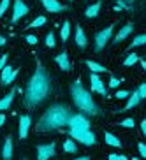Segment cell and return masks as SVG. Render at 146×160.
I'll list each match as a JSON object with an SVG mask.
<instances>
[{
	"instance_id": "cell-1",
	"label": "cell",
	"mask_w": 146,
	"mask_h": 160,
	"mask_svg": "<svg viewBox=\"0 0 146 160\" xmlns=\"http://www.w3.org/2000/svg\"><path fill=\"white\" fill-rule=\"evenodd\" d=\"M49 92V76L48 71L41 65V62H37V71L32 76V79L28 81V88H27V95H25V106L33 108L39 102H43L48 97Z\"/></svg>"
},
{
	"instance_id": "cell-2",
	"label": "cell",
	"mask_w": 146,
	"mask_h": 160,
	"mask_svg": "<svg viewBox=\"0 0 146 160\" xmlns=\"http://www.w3.org/2000/svg\"><path fill=\"white\" fill-rule=\"evenodd\" d=\"M72 114L69 113V109L65 106H51V108L46 111L41 122L37 125L39 132H48V130H55V128H60L63 125L69 123V118Z\"/></svg>"
},
{
	"instance_id": "cell-3",
	"label": "cell",
	"mask_w": 146,
	"mask_h": 160,
	"mask_svg": "<svg viewBox=\"0 0 146 160\" xmlns=\"http://www.w3.org/2000/svg\"><path fill=\"white\" fill-rule=\"evenodd\" d=\"M71 92H72V99H74L76 106H78L81 111H85L86 114H99L100 113V109L95 106V102L92 100L90 93L83 88V86H81L79 79L71 86Z\"/></svg>"
},
{
	"instance_id": "cell-4",
	"label": "cell",
	"mask_w": 146,
	"mask_h": 160,
	"mask_svg": "<svg viewBox=\"0 0 146 160\" xmlns=\"http://www.w3.org/2000/svg\"><path fill=\"white\" fill-rule=\"evenodd\" d=\"M69 134H71V137H74L76 141L83 142V144H86V146L95 144V136L90 130H74V128H71Z\"/></svg>"
},
{
	"instance_id": "cell-5",
	"label": "cell",
	"mask_w": 146,
	"mask_h": 160,
	"mask_svg": "<svg viewBox=\"0 0 146 160\" xmlns=\"http://www.w3.org/2000/svg\"><path fill=\"white\" fill-rule=\"evenodd\" d=\"M113 28H114V25H111V27H108L106 30H100V32L95 35V51H100V49L108 44V41L111 39V35H113Z\"/></svg>"
},
{
	"instance_id": "cell-6",
	"label": "cell",
	"mask_w": 146,
	"mask_h": 160,
	"mask_svg": "<svg viewBox=\"0 0 146 160\" xmlns=\"http://www.w3.org/2000/svg\"><path fill=\"white\" fill-rule=\"evenodd\" d=\"M69 125L74 130H90V122L85 116H81V114H72L69 118Z\"/></svg>"
},
{
	"instance_id": "cell-7",
	"label": "cell",
	"mask_w": 146,
	"mask_h": 160,
	"mask_svg": "<svg viewBox=\"0 0 146 160\" xmlns=\"http://www.w3.org/2000/svg\"><path fill=\"white\" fill-rule=\"evenodd\" d=\"M55 150H57V146L53 144V142L37 146V160H48V158H51V157L55 155Z\"/></svg>"
},
{
	"instance_id": "cell-8",
	"label": "cell",
	"mask_w": 146,
	"mask_h": 160,
	"mask_svg": "<svg viewBox=\"0 0 146 160\" xmlns=\"http://www.w3.org/2000/svg\"><path fill=\"white\" fill-rule=\"evenodd\" d=\"M30 9H28V5L25 4V2H21V0H14V11H13V23H16L19 18H23L25 14H28Z\"/></svg>"
},
{
	"instance_id": "cell-9",
	"label": "cell",
	"mask_w": 146,
	"mask_h": 160,
	"mask_svg": "<svg viewBox=\"0 0 146 160\" xmlns=\"http://www.w3.org/2000/svg\"><path fill=\"white\" fill-rule=\"evenodd\" d=\"M16 76H18V71H16V69H13V67H4V69H2V79H0L2 86L9 85L11 81H14Z\"/></svg>"
},
{
	"instance_id": "cell-10",
	"label": "cell",
	"mask_w": 146,
	"mask_h": 160,
	"mask_svg": "<svg viewBox=\"0 0 146 160\" xmlns=\"http://www.w3.org/2000/svg\"><path fill=\"white\" fill-rule=\"evenodd\" d=\"M30 120L28 114H23V116L19 118V139H25V137L28 136V128H30Z\"/></svg>"
},
{
	"instance_id": "cell-11",
	"label": "cell",
	"mask_w": 146,
	"mask_h": 160,
	"mask_svg": "<svg viewBox=\"0 0 146 160\" xmlns=\"http://www.w3.org/2000/svg\"><path fill=\"white\" fill-rule=\"evenodd\" d=\"M41 2L46 7V11H49V12H62V11H65V5L60 4L58 0H41Z\"/></svg>"
},
{
	"instance_id": "cell-12",
	"label": "cell",
	"mask_w": 146,
	"mask_h": 160,
	"mask_svg": "<svg viewBox=\"0 0 146 160\" xmlns=\"http://www.w3.org/2000/svg\"><path fill=\"white\" fill-rule=\"evenodd\" d=\"M90 83H92V88H93L95 92H99L100 95H108V92H106V88H104V85H102V81H100V78L97 74L92 72V76H90Z\"/></svg>"
},
{
	"instance_id": "cell-13",
	"label": "cell",
	"mask_w": 146,
	"mask_h": 160,
	"mask_svg": "<svg viewBox=\"0 0 146 160\" xmlns=\"http://www.w3.org/2000/svg\"><path fill=\"white\" fill-rule=\"evenodd\" d=\"M141 95H139V92H134V93H130L128 95V100H127V106H125V108H122V109H116V111H128V109H132L134 108V106H137V104L141 102Z\"/></svg>"
},
{
	"instance_id": "cell-14",
	"label": "cell",
	"mask_w": 146,
	"mask_h": 160,
	"mask_svg": "<svg viewBox=\"0 0 146 160\" xmlns=\"http://www.w3.org/2000/svg\"><path fill=\"white\" fill-rule=\"evenodd\" d=\"M132 30H134V25H132V23H127L122 30H120V32H118L116 39H114V44H120L125 37H128V35L132 33Z\"/></svg>"
},
{
	"instance_id": "cell-15",
	"label": "cell",
	"mask_w": 146,
	"mask_h": 160,
	"mask_svg": "<svg viewBox=\"0 0 146 160\" xmlns=\"http://www.w3.org/2000/svg\"><path fill=\"white\" fill-rule=\"evenodd\" d=\"M11 157H13V141H11V137H7L4 142V148H2V158L11 160Z\"/></svg>"
},
{
	"instance_id": "cell-16",
	"label": "cell",
	"mask_w": 146,
	"mask_h": 160,
	"mask_svg": "<svg viewBox=\"0 0 146 160\" xmlns=\"http://www.w3.org/2000/svg\"><path fill=\"white\" fill-rule=\"evenodd\" d=\"M55 62H57L58 65L63 69V71H71V63H69V58H67V53H60L57 58H55Z\"/></svg>"
},
{
	"instance_id": "cell-17",
	"label": "cell",
	"mask_w": 146,
	"mask_h": 160,
	"mask_svg": "<svg viewBox=\"0 0 146 160\" xmlns=\"http://www.w3.org/2000/svg\"><path fill=\"white\" fill-rule=\"evenodd\" d=\"M76 44H78L79 48H85L86 44H88L86 35H85V32H83V28H81V27H76Z\"/></svg>"
},
{
	"instance_id": "cell-18",
	"label": "cell",
	"mask_w": 146,
	"mask_h": 160,
	"mask_svg": "<svg viewBox=\"0 0 146 160\" xmlns=\"http://www.w3.org/2000/svg\"><path fill=\"white\" fill-rule=\"evenodd\" d=\"M86 65H88V69H90L92 72H93V74H102V72H106V71H108L106 67H102L100 63H97V62H92V60H88V62H86Z\"/></svg>"
},
{
	"instance_id": "cell-19",
	"label": "cell",
	"mask_w": 146,
	"mask_h": 160,
	"mask_svg": "<svg viewBox=\"0 0 146 160\" xmlns=\"http://www.w3.org/2000/svg\"><path fill=\"white\" fill-rule=\"evenodd\" d=\"M104 137H106V142H108V144H111V146H114V148H120V146H122V141H120L114 134H111V132H106V134H104Z\"/></svg>"
},
{
	"instance_id": "cell-20",
	"label": "cell",
	"mask_w": 146,
	"mask_h": 160,
	"mask_svg": "<svg viewBox=\"0 0 146 160\" xmlns=\"http://www.w3.org/2000/svg\"><path fill=\"white\" fill-rule=\"evenodd\" d=\"M99 11H100V2H97V4L90 5L88 9L85 11V14L88 16V18H95V16L99 14Z\"/></svg>"
},
{
	"instance_id": "cell-21",
	"label": "cell",
	"mask_w": 146,
	"mask_h": 160,
	"mask_svg": "<svg viewBox=\"0 0 146 160\" xmlns=\"http://www.w3.org/2000/svg\"><path fill=\"white\" fill-rule=\"evenodd\" d=\"M13 97H14V90H13L11 93H7L4 99L0 100V111H2V109H7V108H9V106H11V100H13Z\"/></svg>"
},
{
	"instance_id": "cell-22",
	"label": "cell",
	"mask_w": 146,
	"mask_h": 160,
	"mask_svg": "<svg viewBox=\"0 0 146 160\" xmlns=\"http://www.w3.org/2000/svg\"><path fill=\"white\" fill-rule=\"evenodd\" d=\"M63 150H65V153H76V151H78V146H76L74 141L67 139V141L63 142Z\"/></svg>"
},
{
	"instance_id": "cell-23",
	"label": "cell",
	"mask_w": 146,
	"mask_h": 160,
	"mask_svg": "<svg viewBox=\"0 0 146 160\" xmlns=\"http://www.w3.org/2000/svg\"><path fill=\"white\" fill-rule=\"evenodd\" d=\"M46 16H39V18H35L30 25H27V27H30V28H37V27H43V25H46Z\"/></svg>"
},
{
	"instance_id": "cell-24",
	"label": "cell",
	"mask_w": 146,
	"mask_h": 160,
	"mask_svg": "<svg viewBox=\"0 0 146 160\" xmlns=\"http://www.w3.org/2000/svg\"><path fill=\"white\" fill-rule=\"evenodd\" d=\"M146 44V33H141V35H137L134 41H132L130 48H137V46H144Z\"/></svg>"
},
{
	"instance_id": "cell-25",
	"label": "cell",
	"mask_w": 146,
	"mask_h": 160,
	"mask_svg": "<svg viewBox=\"0 0 146 160\" xmlns=\"http://www.w3.org/2000/svg\"><path fill=\"white\" fill-rule=\"evenodd\" d=\"M69 33H71V23L65 21V23L62 25V39L67 41V39H69Z\"/></svg>"
},
{
	"instance_id": "cell-26",
	"label": "cell",
	"mask_w": 146,
	"mask_h": 160,
	"mask_svg": "<svg viewBox=\"0 0 146 160\" xmlns=\"http://www.w3.org/2000/svg\"><path fill=\"white\" fill-rule=\"evenodd\" d=\"M137 60H139V58H137V55H136V53H130V55H128V57L125 58V62H123V65H125V67H130V65H134V63H136Z\"/></svg>"
},
{
	"instance_id": "cell-27",
	"label": "cell",
	"mask_w": 146,
	"mask_h": 160,
	"mask_svg": "<svg viewBox=\"0 0 146 160\" xmlns=\"http://www.w3.org/2000/svg\"><path fill=\"white\" fill-rule=\"evenodd\" d=\"M118 5H120L122 9L130 11V9H132V0H118Z\"/></svg>"
},
{
	"instance_id": "cell-28",
	"label": "cell",
	"mask_w": 146,
	"mask_h": 160,
	"mask_svg": "<svg viewBox=\"0 0 146 160\" xmlns=\"http://www.w3.org/2000/svg\"><path fill=\"white\" fill-rule=\"evenodd\" d=\"M120 125H122V127H127V128H132L136 123H134V120H132V118H125V120H123Z\"/></svg>"
},
{
	"instance_id": "cell-29",
	"label": "cell",
	"mask_w": 146,
	"mask_h": 160,
	"mask_svg": "<svg viewBox=\"0 0 146 160\" xmlns=\"http://www.w3.org/2000/svg\"><path fill=\"white\" fill-rule=\"evenodd\" d=\"M7 7H9V0H2V4H0V18L5 14Z\"/></svg>"
},
{
	"instance_id": "cell-30",
	"label": "cell",
	"mask_w": 146,
	"mask_h": 160,
	"mask_svg": "<svg viewBox=\"0 0 146 160\" xmlns=\"http://www.w3.org/2000/svg\"><path fill=\"white\" fill-rule=\"evenodd\" d=\"M120 83H122V79H116V78H113V76H111V79H109V86H111V88H118V86H120Z\"/></svg>"
},
{
	"instance_id": "cell-31",
	"label": "cell",
	"mask_w": 146,
	"mask_h": 160,
	"mask_svg": "<svg viewBox=\"0 0 146 160\" xmlns=\"http://www.w3.org/2000/svg\"><path fill=\"white\" fill-rule=\"evenodd\" d=\"M46 44L49 48L55 46V35H53V33H48V35H46Z\"/></svg>"
},
{
	"instance_id": "cell-32",
	"label": "cell",
	"mask_w": 146,
	"mask_h": 160,
	"mask_svg": "<svg viewBox=\"0 0 146 160\" xmlns=\"http://www.w3.org/2000/svg\"><path fill=\"white\" fill-rule=\"evenodd\" d=\"M128 95H130V93H128L127 90H118V92H116V99H127Z\"/></svg>"
},
{
	"instance_id": "cell-33",
	"label": "cell",
	"mask_w": 146,
	"mask_h": 160,
	"mask_svg": "<svg viewBox=\"0 0 146 160\" xmlns=\"http://www.w3.org/2000/svg\"><path fill=\"white\" fill-rule=\"evenodd\" d=\"M25 41H27L28 44H37V37H35V35H32V33L25 35Z\"/></svg>"
},
{
	"instance_id": "cell-34",
	"label": "cell",
	"mask_w": 146,
	"mask_h": 160,
	"mask_svg": "<svg viewBox=\"0 0 146 160\" xmlns=\"http://www.w3.org/2000/svg\"><path fill=\"white\" fill-rule=\"evenodd\" d=\"M137 148H139L141 157H143V158H146V144H144V142H139V146H137Z\"/></svg>"
},
{
	"instance_id": "cell-35",
	"label": "cell",
	"mask_w": 146,
	"mask_h": 160,
	"mask_svg": "<svg viewBox=\"0 0 146 160\" xmlns=\"http://www.w3.org/2000/svg\"><path fill=\"white\" fill-rule=\"evenodd\" d=\"M137 92H139V95H141V99H146V85H141L139 88H137Z\"/></svg>"
},
{
	"instance_id": "cell-36",
	"label": "cell",
	"mask_w": 146,
	"mask_h": 160,
	"mask_svg": "<svg viewBox=\"0 0 146 160\" xmlns=\"http://www.w3.org/2000/svg\"><path fill=\"white\" fill-rule=\"evenodd\" d=\"M5 62H7V57H5V55H4V57L0 58V71H2V69H4V67H5Z\"/></svg>"
},
{
	"instance_id": "cell-37",
	"label": "cell",
	"mask_w": 146,
	"mask_h": 160,
	"mask_svg": "<svg viewBox=\"0 0 146 160\" xmlns=\"http://www.w3.org/2000/svg\"><path fill=\"white\" fill-rule=\"evenodd\" d=\"M141 130H143V136L146 137V120H143V122H141Z\"/></svg>"
},
{
	"instance_id": "cell-38",
	"label": "cell",
	"mask_w": 146,
	"mask_h": 160,
	"mask_svg": "<svg viewBox=\"0 0 146 160\" xmlns=\"http://www.w3.org/2000/svg\"><path fill=\"white\" fill-rule=\"evenodd\" d=\"M4 123H5V114H2V113H0V127H2Z\"/></svg>"
},
{
	"instance_id": "cell-39",
	"label": "cell",
	"mask_w": 146,
	"mask_h": 160,
	"mask_svg": "<svg viewBox=\"0 0 146 160\" xmlns=\"http://www.w3.org/2000/svg\"><path fill=\"white\" fill-rule=\"evenodd\" d=\"M141 67H143V69L146 71V60H141Z\"/></svg>"
},
{
	"instance_id": "cell-40",
	"label": "cell",
	"mask_w": 146,
	"mask_h": 160,
	"mask_svg": "<svg viewBox=\"0 0 146 160\" xmlns=\"http://www.w3.org/2000/svg\"><path fill=\"white\" fill-rule=\"evenodd\" d=\"M109 160H118L116 155H109Z\"/></svg>"
},
{
	"instance_id": "cell-41",
	"label": "cell",
	"mask_w": 146,
	"mask_h": 160,
	"mask_svg": "<svg viewBox=\"0 0 146 160\" xmlns=\"http://www.w3.org/2000/svg\"><path fill=\"white\" fill-rule=\"evenodd\" d=\"M4 44H5V39H4V37H0V46H4Z\"/></svg>"
},
{
	"instance_id": "cell-42",
	"label": "cell",
	"mask_w": 146,
	"mask_h": 160,
	"mask_svg": "<svg viewBox=\"0 0 146 160\" xmlns=\"http://www.w3.org/2000/svg\"><path fill=\"white\" fill-rule=\"evenodd\" d=\"M118 160H127V157H123V155H120V157H118Z\"/></svg>"
},
{
	"instance_id": "cell-43",
	"label": "cell",
	"mask_w": 146,
	"mask_h": 160,
	"mask_svg": "<svg viewBox=\"0 0 146 160\" xmlns=\"http://www.w3.org/2000/svg\"><path fill=\"white\" fill-rule=\"evenodd\" d=\"M76 160H90L88 157H81V158H76Z\"/></svg>"
},
{
	"instance_id": "cell-44",
	"label": "cell",
	"mask_w": 146,
	"mask_h": 160,
	"mask_svg": "<svg viewBox=\"0 0 146 160\" xmlns=\"http://www.w3.org/2000/svg\"><path fill=\"white\" fill-rule=\"evenodd\" d=\"M132 160H139V158H132Z\"/></svg>"
}]
</instances>
